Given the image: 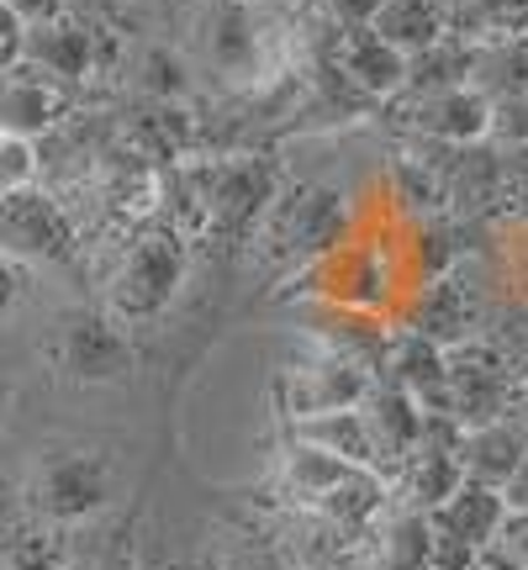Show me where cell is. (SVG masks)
<instances>
[{
    "label": "cell",
    "mask_w": 528,
    "mask_h": 570,
    "mask_svg": "<svg viewBox=\"0 0 528 570\" xmlns=\"http://www.w3.org/2000/svg\"><path fill=\"white\" fill-rule=\"evenodd\" d=\"M365 27L412 59V53H423V48L444 38V11H439V0H375Z\"/></svg>",
    "instance_id": "16"
},
{
    "label": "cell",
    "mask_w": 528,
    "mask_h": 570,
    "mask_svg": "<svg viewBox=\"0 0 528 570\" xmlns=\"http://www.w3.org/2000/svg\"><path fill=\"white\" fill-rule=\"evenodd\" d=\"M428 554H433V523L423 512H407L391 523V539H387V560L381 566L391 570H428Z\"/></svg>",
    "instance_id": "25"
},
{
    "label": "cell",
    "mask_w": 528,
    "mask_h": 570,
    "mask_svg": "<svg viewBox=\"0 0 528 570\" xmlns=\"http://www.w3.org/2000/svg\"><path fill=\"white\" fill-rule=\"evenodd\" d=\"M524 48H528V38H524Z\"/></svg>",
    "instance_id": "39"
},
{
    "label": "cell",
    "mask_w": 528,
    "mask_h": 570,
    "mask_svg": "<svg viewBox=\"0 0 528 570\" xmlns=\"http://www.w3.org/2000/svg\"><path fill=\"white\" fill-rule=\"evenodd\" d=\"M32 169H38V148H32V138L0 132V190L32 185Z\"/></svg>",
    "instance_id": "27"
},
{
    "label": "cell",
    "mask_w": 528,
    "mask_h": 570,
    "mask_svg": "<svg viewBox=\"0 0 528 570\" xmlns=\"http://www.w3.org/2000/svg\"><path fill=\"white\" fill-rule=\"evenodd\" d=\"M21 291H27V265H17V259L0 254V323L11 317V306L21 302Z\"/></svg>",
    "instance_id": "32"
},
{
    "label": "cell",
    "mask_w": 528,
    "mask_h": 570,
    "mask_svg": "<svg viewBox=\"0 0 528 570\" xmlns=\"http://www.w3.org/2000/svg\"><path fill=\"white\" fill-rule=\"evenodd\" d=\"M470 59H476V42H460V38H439L433 48L412 53L407 59V85L412 96H433V90H454V85L470 80Z\"/></svg>",
    "instance_id": "21"
},
{
    "label": "cell",
    "mask_w": 528,
    "mask_h": 570,
    "mask_svg": "<svg viewBox=\"0 0 528 570\" xmlns=\"http://www.w3.org/2000/svg\"><path fill=\"white\" fill-rule=\"evenodd\" d=\"M254 53H260V38H254L248 11L238 0H217L206 17V59L223 75H238V69H254Z\"/></svg>",
    "instance_id": "19"
},
{
    "label": "cell",
    "mask_w": 528,
    "mask_h": 570,
    "mask_svg": "<svg viewBox=\"0 0 528 570\" xmlns=\"http://www.w3.org/2000/svg\"><path fill=\"white\" fill-rule=\"evenodd\" d=\"M512 423L528 433V381H518V396H512Z\"/></svg>",
    "instance_id": "37"
},
{
    "label": "cell",
    "mask_w": 528,
    "mask_h": 570,
    "mask_svg": "<svg viewBox=\"0 0 528 570\" xmlns=\"http://www.w3.org/2000/svg\"><path fill=\"white\" fill-rule=\"evenodd\" d=\"M502 518H508L502 491L476 487V481H460V491L449 497L444 508L428 512L433 533H439V539H454V544H466V550H487V544H497Z\"/></svg>",
    "instance_id": "11"
},
{
    "label": "cell",
    "mask_w": 528,
    "mask_h": 570,
    "mask_svg": "<svg viewBox=\"0 0 528 570\" xmlns=\"http://www.w3.org/2000/svg\"><path fill=\"white\" fill-rule=\"evenodd\" d=\"M0 254L17 265H69L75 259V223L38 185L0 190Z\"/></svg>",
    "instance_id": "4"
},
{
    "label": "cell",
    "mask_w": 528,
    "mask_h": 570,
    "mask_svg": "<svg viewBox=\"0 0 528 570\" xmlns=\"http://www.w3.org/2000/svg\"><path fill=\"white\" fill-rule=\"evenodd\" d=\"M21 27H27V21L17 17V6L0 0V42H21Z\"/></svg>",
    "instance_id": "36"
},
{
    "label": "cell",
    "mask_w": 528,
    "mask_h": 570,
    "mask_svg": "<svg viewBox=\"0 0 528 570\" xmlns=\"http://www.w3.org/2000/svg\"><path fill=\"white\" fill-rule=\"evenodd\" d=\"M497 544L528 570V512H508L502 518V533H497Z\"/></svg>",
    "instance_id": "33"
},
{
    "label": "cell",
    "mask_w": 528,
    "mask_h": 570,
    "mask_svg": "<svg viewBox=\"0 0 528 570\" xmlns=\"http://www.w3.org/2000/svg\"><path fill=\"white\" fill-rule=\"evenodd\" d=\"M497 185L508 190L512 202H528V142H508L497 154Z\"/></svg>",
    "instance_id": "30"
},
{
    "label": "cell",
    "mask_w": 528,
    "mask_h": 570,
    "mask_svg": "<svg viewBox=\"0 0 528 570\" xmlns=\"http://www.w3.org/2000/svg\"><path fill=\"white\" fill-rule=\"evenodd\" d=\"M6 407H11V391H6V381H0V423H6Z\"/></svg>",
    "instance_id": "38"
},
{
    "label": "cell",
    "mask_w": 528,
    "mask_h": 570,
    "mask_svg": "<svg viewBox=\"0 0 528 570\" xmlns=\"http://www.w3.org/2000/svg\"><path fill=\"white\" fill-rule=\"evenodd\" d=\"M21 491H27V508L38 512L48 529H80L96 512L111 508L117 470L90 444H48L32 460Z\"/></svg>",
    "instance_id": "1"
},
{
    "label": "cell",
    "mask_w": 528,
    "mask_h": 570,
    "mask_svg": "<svg viewBox=\"0 0 528 570\" xmlns=\"http://www.w3.org/2000/svg\"><path fill=\"white\" fill-rule=\"evenodd\" d=\"M518 381H512L502 348L466 338V344H449V417L460 428L491 423V417H508Z\"/></svg>",
    "instance_id": "5"
},
{
    "label": "cell",
    "mask_w": 528,
    "mask_h": 570,
    "mask_svg": "<svg viewBox=\"0 0 528 570\" xmlns=\"http://www.w3.org/2000/svg\"><path fill=\"white\" fill-rule=\"evenodd\" d=\"M21 21H48V17H63V0H11Z\"/></svg>",
    "instance_id": "35"
},
{
    "label": "cell",
    "mask_w": 528,
    "mask_h": 570,
    "mask_svg": "<svg viewBox=\"0 0 528 570\" xmlns=\"http://www.w3.org/2000/svg\"><path fill=\"white\" fill-rule=\"evenodd\" d=\"M0 570H69V544L48 529H6L0 533Z\"/></svg>",
    "instance_id": "23"
},
{
    "label": "cell",
    "mask_w": 528,
    "mask_h": 570,
    "mask_svg": "<svg viewBox=\"0 0 528 570\" xmlns=\"http://www.w3.org/2000/svg\"><path fill=\"white\" fill-rule=\"evenodd\" d=\"M296 444H312L344 460V465H360V470H375L381 475V454H375V439H370V423H365V407H339V412H317V417H302L291 423Z\"/></svg>",
    "instance_id": "14"
},
{
    "label": "cell",
    "mask_w": 528,
    "mask_h": 570,
    "mask_svg": "<svg viewBox=\"0 0 528 570\" xmlns=\"http://www.w3.org/2000/svg\"><path fill=\"white\" fill-rule=\"evenodd\" d=\"M487 138H502V142H528V85L512 90L502 101H491V132Z\"/></svg>",
    "instance_id": "28"
},
{
    "label": "cell",
    "mask_w": 528,
    "mask_h": 570,
    "mask_svg": "<svg viewBox=\"0 0 528 570\" xmlns=\"http://www.w3.org/2000/svg\"><path fill=\"white\" fill-rule=\"evenodd\" d=\"M491 38H528V0H481Z\"/></svg>",
    "instance_id": "29"
},
{
    "label": "cell",
    "mask_w": 528,
    "mask_h": 570,
    "mask_svg": "<svg viewBox=\"0 0 528 570\" xmlns=\"http://www.w3.org/2000/svg\"><path fill=\"white\" fill-rule=\"evenodd\" d=\"M524 449H528V433H524V428L512 423V417H491V423L460 428V444H454V454H460L466 481L502 491L512 481L518 460H524Z\"/></svg>",
    "instance_id": "9"
},
{
    "label": "cell",
    "mask_w": 528,
    "mask_h": 570,
    "mask_svg": "<svg viewBox=\"0 0 528 570\" xmlns=\"http://www.w3.org/2000/svg\"><path fill=\"white\" fill-rule=\"evenodd\" d=\"M339 63H344V75L360 85L365 96H397V90L407 85V53H397L391 42H381L365 21H360V27L344 38Z\"/></svg>",
    "instance_id": "18"
},
{
    "label": "cell",
    "mask_w": 528,
    "mask_h": 570,
    "mask_svg": "<svg viewBox=\"0 0 528 570\" xmlns=\"http://www.w3.org/2000/svg\"><path fill=\"white\" fill-rule=\"evenodd\" d=\"M48 360L75 386H111L133 370V344L106 312H63L48 338Z\"/></svg>",
    "instance_id": "3"
},
{
    "label": "cell",
    "mask_w": 528,
    "mask_h": 570,
    "mask_svg": "<svg viewBox=\"0 0 528 570\" xmlns=\"http://www.w3.org/2000/svg\"><path fill=\"white\" fill-rule=\"evenodd\" d=\"M381 365H387V386L407 391L423 412H444L449 417V348L444 344H433V338L407 327V333L387 338Z\"/></svg>",
    "instance_id": "8"
},
{
    "label": "cell",
    "mask_w": 528,
    "mask_h": 570,
    "mask_svg": "<svg viewBox=\"0 0 528 570\" xmlns=\"http://www.w3.org/2000/svg\"><path fill=\"white\" fill-rule=\"evenodd\" d=\"M381 508H387V475H375V470H349L344 481L317 502V512L339 533H360Z\"/></svg>",
    "instance_id": "20"
},
{
    "label": "cell",
    "mask_w": 528,
    "mask_h": 570,
    "mask_svg": "<svg viewBox=\"0 0 528 570\" xmlns=\"http://www.w3.org/2000/svg\"><path fill=\"white\" fill-rule=\"evenodd\" d=\"M69 570H143L138 544H133V518L117 523L111 533H101L85 554H69Z\"/></svg>",
    "instance_id": "26"
},
{
    "label": "cell",
    "mask_w": 528,
    "mask_h": 570,
    "mask_svg": "<svg viewBox=\"0 0 528 570\" xmlns=\"http://www.w3.org/2000/svg\"><path fill=\"white\" fill-rule=\"evenodd\" d=\"M470 90H481L487 101H502L528 85V48L524 38H497V48H476L470 59Z\"/></svg>",
    "instance_id": "22"
},
{
    "label": "cell",
    "mask_w": 528,
    "mask_h": 570,
    "mask_svg": "<svg viewBox=\"0 0 528 570\" xmlns=\"http://www.w3.org/2000/svg\"><path fill=\"white\" fill-rule=\"evenodd\" d=\"M21 69L42 80H85L96 69V32L75 17H48L21 27Z\"/></svg>",
    "instance_id": "7"
},
{
    "label": "cell",
    "mask_w": 528,
    "mask_h": 570,
    "mask_svg": "<svg viewBox=\"0 0 528 570\" xmlns=\"http://www.w3.org/2000/svg\"><path fill=\"white\" fill-rule=\"evenodd\" d=\"M143 90H154V96H180V90H185L180 63L169 59L164 48H154V53L143 59Z\"/></svg>",
    "instance_id": "31"
},
{
    "label": "cell",
    "mask_w": 528,
    "mask_h": 570,
    "mask_svg": "<svg viewBox=\"0 0 528 570\" xmlns=\"http://www.w3.org/2000/svg\"><path fill=\"white\" fill-rule=\"evenodd\" d=\"M185 281V244L169 227L143 233L138 244L123 254V265L106 285V317L117 323H148L164 306L175 302V291Z\"/></svg>",
    "instance_id": "2"
},
{
    "label": "cell",
    "mask_w": 528,
    "mask_h": 570,
    "mask_svg": "<svg viewBox=\"0 0 528 570\" xmlns=\"http://www.w3.org/2000/svg\"><path fill=\"white\" fill-rule=\"evenodd\" d=\"M365 407V423H370V439H375V454H381V475H397L402 460L412 449L423 444V423L428 412L397 386H370V396L360 402Z\"/></svg>",
    "instance_id": "10"
},
{
    "label": "cell",
    "mask_w": 528,
    "mask_h": 570,
    "mask_svg": "<svg viewBox=\"0 0 528 570\" xmlns=\"http://www.w3.org/2000/svg\"><path fill=\"white\" fill-rule=\"evenodd\" d=\"M470 323H476V296L466 291V281L454 275H439L418 296V312H412V333H423L433 344H466L470 338Z\"/></svg>",
    "instance_id": "17"
},
{
    "label": "cell",
    "mask_w": 528,
    "mask_h": 570,
    "mask_svg": "<svg viewBox=\"0 0 528 570\" xmlns=\"http://www.w3.org/2000/svg\"><path fill=\"white\" fill-rule=\"evenodd\" d=\"M349 470H360V465H344V460H333V454H323V449H312V444H291V454H285V487L296 491V497H306V502H323Z\"/></svg>",
    "instance_id": "24"
},
{
    "label": "cell",
    "mask_w": 528,
    "mask_h": 570,
    "mask_svg": "<svg viewBox=\"0 0 528 570\" xmlns=\"http://www.w3.org/2000/svg\"><path fill=\"white\" fill-rule=\"evenodd\" d=\"M370 396V370L349 354H333L323 348L317 360L306 365H291L275 381V402H281V417L302 423V417H317V412H339V407H360Z\"/></svg>",
    "instance_id": "6"
},
{
    "label": "cell",
    "mask_w": 528,
    "mask_h": 570,
    "mask_svg": "<svg viewBox=\"0 0 528 570\" xmlns=\"http://www.w3.org/2000/svg\"><path fill=\"white\" fill-rule=\"evenodd\" d=\"M412 122L439 142H481L491 132V101L481 90H470V85L433 90V96H418Z\"/></svg>",
    "instance_id": "13"
},
{
    "label": "cell",
    "mask_w": 528,
    "mask_h": 570,
    "mask_svg": "<svg viewBox=\"0 0 528 570\" xmlns=\"http://www.w3.org/2000/svg\"><path fill=\"white\" fill-rule=\"evenodd\" d=\"M502 502H508V512H528V449L518 460V470H512V481L502 487Z\"/></svg>",
    "instance_id": "34"
},
{
    "label": "cell",
    "mask_w": 528,
    "mask_h": 570,
    "mask_svg": "<svg viewBox=\"0 0 528 570\" xmlns=\"http://www.w3.org/2000/svg\"><path fill=\"white\" fill-rule=\"evenodd\" d=\"M190 180H196L202 206L217 217V223H238V217H248V212H260L264 196H270V169L254 164V159L202 164Z\"/></svg>",
    "instance_id": "12"
},
{
    "label": "cell",
    "mask_w": 528,
    "mask_h": 570,
    "mask_svg": "<svg viewBox=\"0 0 528 570\" xmlns=\"http://www.w3.org/2000/svg\"><path fill=\"white\" fill-rule=\"evenodd\" d=\"M63 96L53 90V80H42L32 69H11L0 80V132H17V138H38L59 122Z\"/></svg>",
    "instance_id": "15"
}]
</instances>
